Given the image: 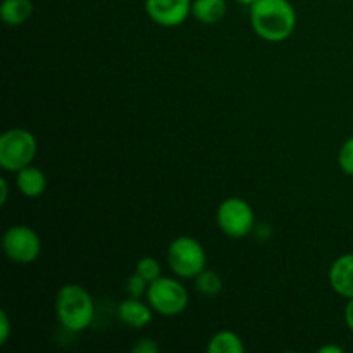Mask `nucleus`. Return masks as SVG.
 <instances>
[{"mask_svg": "<svg viewBox=\"0 0 353 353\" xmlns=\"http://www.w3.org/2000/svg\"><path fill=\"white\" fill-rule=\"evenodd\" d=\"M250 23L262 40L281 43L295 31L296 10L290 0H257L250 7Z\"/></svg>", "mask_w": 353, "mask_h": 353, "instance_id": "1", "label": "nucleus"}, {"mask_svg": "<svg viewBox=\"0 0 353 353\" xmlns=\"http://www.w3.org/2000/svg\"><path fill=\"white\" fill-rule=\"evenodd\" d=\"M55 316L64 330L81 333L88 330L95 319V302L88 290L69 283L62 286L55 296Z\"/></svg>", "mask_w": 353, "mask_h": 353, "instance_id": "2", "label": "nucleus"}, {"mask_svg": "<svg viewBox=\"0 0 353 353\" xmlns=\"http://www.w3.org/2000/svg\"><path fill=\"white\" fill-rule=\"evenodd\" d=\"M37 138L24 128H12L0 137V168L16 174L33 164L37 157Z\"/></svg>", "mask_w": 353, "mask_h": 353, "instance_id": "3", "label": "nucleus"}, {"mask_svg": "<svg viewBox=\"0 0 353 353\" xmlns=\"http://www.w3.org/2000/svg\"><path fill=\"white\" fill-rule=\"evenodd\" d=\"M168 264L181 279H195L207 268V254L199 240L178 236L169 243Z\"/></svg>", "mask_w": 353, "mask_h": 353, "instance_id": "4", "label": "nucleus"}, {"mask_svg": "<svg viewBox=\"0 0 353 353\" xmlns=\"http://www.w3.org/2000/svg\"><path fill=\"white\" fill-rule=\"evenodd\" d=\"M216 221L228 238L240 240L255 230V214L250 203L240 196H230L217 207Z\"/></svg>", "mask_w": 353, "mask_h": 353, "instance_id": "5", "label": "nucleus"}, {"mask_svg": "<svg viewBox=\"0 0 353 353\" xmlns=\"http://www.w3.org/2000/svg\"><path fill=\"white\" fill-rule=\"evenodd\" d=\"M145 296L154 312L164 317H176L185 312L190 300L188 292L178 279L164 278V276L148 285Z\"/></svg>", "mask_w": 353, "mask_h": 353, "instance_id": "6", "label": "nucleus"}, {"mask_svg": "<svg viewBox=\"0 0 353 353\" xmlns=\"http://www.w3.org/2000/svg\"><path fill=\"white\" fill-rule=\"evenodd\" d=\"M2 248L10 262L21 265L33 264L41 254V240L33 228L16 224L3 233Z\"/></svg>", "mask_w": 353, "mask_h": 353, "instance_id": "7", "label": "nucleus"}, {"mask_svg": "<svg viewBox=\"0 0 353 353\" xmlns=\"http://www.w3.org/2000/svg\"><path fill=\"white\" fill-rule=\"evenodd\" d=\"M193 0H145V12L162 28L181 26L192 16Z\"/></svg>", "mask_w": 353, "mask_h": 353, "instance_id": "8", "label": "nucleus"}, {"mask_svg": "<svg viewBox=\"0 0 353 353\" xmlns=\"http://www.w3.org/2000/svg\"><path fill=\"white\" fill-rule=\"evenodd\" d=\"M330 285L343 299H353V254H345L331 264Z\"/></svg>", "mask_w": 353, "mask_h": 353, "instance_id": "9", "label": "nucleus"}, {"mask_svg": "<svg viewBox=\"0 0 353 353\" xmlns=\"http://www.w3.org/2000/svg\"><path fill=\"white\" fill-rule=\"evenodd\" d=\"M117 316L123 321L126 326L133 327V330H141V327H147L148 324L154 319V309L150 307V303L141 302L140 299H131L123 300L117 307Z\"/></svg>", "mask_w": 353, "mask_h": 353, "instance_id": "10", "label": "nucleus"}, {"mask_svg": "<svg viewBox=\"0 0 353 353\" xmlns=\"http://www.w3.org/2000/svg\"><path fill=\"white\" fill-rule=\"evenodd\" d=\"M16 186L21 195L28 199H38L47 190V178L40 168L31 164L16 172Z\"/></svg>", "mask_w": 353, "mask_h": 353, "instance_id": "11", "label": "nucleus"}, {"mask_svg": "<svg viewBox=\"0 0 353 353\" xmlns=\"http://www.w3.org/2000/svg\"><path fill=\"white\" fill-rule=\"evenodd\" d=\"M228 12L226 0H193L192 16L202 24H217Z\"/></svg>", "mask_w": 353, "mask_h": 353, "instance_id": "12", "label": "nucleus"}, {"mask_svg": "<svg viewBox=\"0 0 353 353\" xmlns=\"http://www.w3.org/2000/svg\"><path fill=\"white\" fill-rule=\"evenodd\" d=\"M33 16V2L31 0H2L0 3V17L7 26H21Z\"/></svg>", "mask_w": 353, "mask_h": 353, "instance_id": "13", "label": "nucleus"}, {"mask_svg": "<svg viewBox=\"0 0 353 353\" xmlns=\"http://www.w3.org/2000/svg\"><path fill=\"white\" fill-rule=\"evenodd\" d=\"M209 353H243V340L234 331H219L210 338L207 345Z\"/></svg>", "mask_w": 353, "mask_h": 353, "instance_id": "14", "label": "nucleus"}, {"mask_svg": "<svg viewBox=\"0 0 353 353\" xmlns=\"http://www.w3.org/2000/svg\"><path fill=\"white\" fill-rule=\"evenodd\" d=\"M195 288L203 296H216L223 292V279L212 269H203L195 278Z\"/></svg>", "mask_w": 353, "mask_h": 353, "instance_id": "15", "label": "nucleus"}, {"mask_svg": "<svg viewBox=\"0 0 353 353\" xmlns=\"http://www.w3.org/2000/svg\"><path fill=\"white\" fill-rule=\"evenodd\" d=\"M134 271H137L140 276H143L148 283L155 281V279H159L162 276L161 264H159L157 259L154 257H141L140 261H138L137 269H134Z\"/></svg>", "mask_w": 353, "mask_h": 353, "instance_id": "16", "label": "nucleus"}, {"mask_svg": "<svg viewBox=\"0 0 353 353\" xmlns=\"http://www.w3.org/2000/svg\"><path fill=\"white\" fill-rule=\"evenodd\" d=\"M338 164L345 174L353 178V137L341 145L340 154H338Z\"/></svg>", "mask_w": 353, "mask_h": 353, "instance_id": "17", "label": "nucleus"}, {"mask_svg": "<svg viewBox=\"0 0 353 353\" xmlns=\"http://www.w3.org/2000/svg\"><path fill=\"white\" fill-rule=\"evenodd\" d=\"M148 285H150V283H148L143 276H140L137 271H134L133 274L128 278L126 290L131 296H134V299H141L143 295H147Z\"/></svg>", "mask_w": 353, "mask_h": 353, "instance_id": "18", "label": "nucleus"}, {"mask_svg": "<svg viewBox=\"0 0 353 353\" xmlns=\"http://www.w3.org/2000/svg\"><path fill=\"white\" fill-rule=\"evenodd\" d=\"M159 350H161V347H159L157 341L152 340V338H141V340H138L137 343L133 345V348H131L133 353H159Z\"/></svg>", "mask_w": 353, "mask_h": 353, "instance_id": "19", "label": "nucleus"}, {"mask_svg": "<svg viewBox=\"0 0 353 353\" xmlns=\"http://www.w3.org/2000/svg\"><path fill=\"white\" fill-rule=\"evenodd\" d=\"M10 338V321L6 310L0 312V345H6Z\"/></svg>", "mask_w": 353, "mask_h": 353, "instance_id": "20", "label": "nucleus"}, {"mask_svg": "<svg viewBox=\"0 0 353 353\" xmlns=\"http://www.w3.org/2000/svg\"><path fill=\"white\" fill-rule=\"evenodd\" d=\"M345 323H347L348 330L353 333V299H348L347 307H345Z\"/></svg>", "mask_w": 353, "mask_h": 353, "instance_id": "21", "label": "nucleus"}, {"mask_svg": "<svg viewBox=\"0 0 353 353\" xmlns=\"http://www.w3.org/2000/svg\"><path fill=\"white\" fill-rule=\"evenodd\" d=\"M0 205H6L7 203V196H9V183H7L6 178L0 179Z\"/></svg>", "mask_w": 353, "mask_h": 353, "instance_id": "22", "label": "nucleus"}, {"mask_svg": "<svg viewBox=\"0 0 353 353\" xmlns=\"http://www.w3.org/2000/svg\"><path fill=\"white\" fill-rule=\"evenodd\" d=\"M319 353H343V348L336 347V345H324L319 348Z\"/></svg>", "mask_w": 353, "mask_h": 353, "instance_id": "23", "label": "nucleus"}, {"mask_svg": "<svg viewBox=\"0 0 353 353\" xmlns=\"http://www.w3.org/2000/svg\"><path fill=\"white\" fill-rule=\"evenodd\" d=\"M238 3H240V6H245V7H252L254 6L255 2H257V0H236Z\"/></svg>", "mask_w": 353, "mask_h": 353, "instance_id": "24", "label": "nucleus"}]
</instances>
